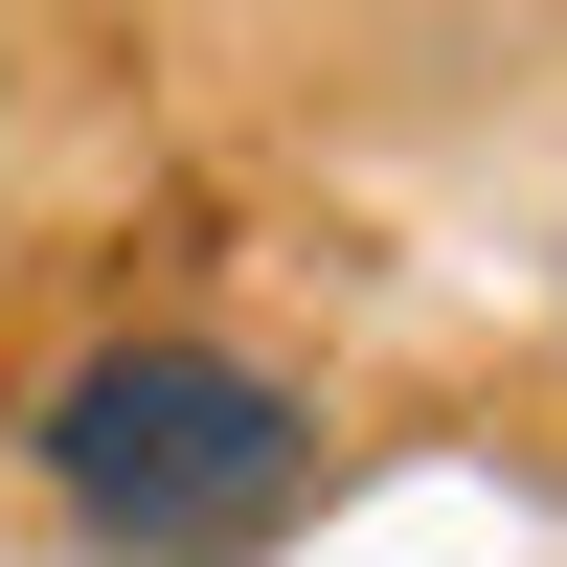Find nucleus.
Wrapping results in <instances>:
<instances>
[{"label":"nucleus","mask_w":567,"mask_h":567,"mask_svg":"<svg viewBox=\"0 0 567 567\" xmlns=\"http://www.w3.org/2000/svg\"><path fill=\"white\" fill-rule=\"evenodd\" d=\"M45 499H69V545L91 567H272L318 523V386L296 363H250V341H91L69 386H45Z\"/></svg>","instance_id":"1"}]
</instances>
